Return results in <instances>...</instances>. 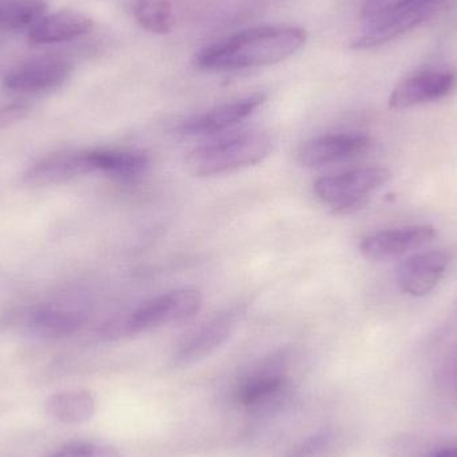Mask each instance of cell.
Returning a JSON list of instances; mask_svg holds the SVG:
<instances>
[{"instance_id":"obj_1","label":"cell","mask_w":457,"mask_h":457,"mask_svg":"<svg viewBox=\"0 0 457 457\" xmlns=\"http://www.w3.org/2000/svg\"><path fill=\"white\" fill-rule=\"evenodd\" d=\"M306 37L305 29L300 27H253L204 48L195 63L204 71L270 66L295 55L305 45Z\"/></svg>"},{"instance_id":"obj_2","label":"cell","mask_w":457,"mask_h":457,"mask_svg":"<svg viewBox=\"0 0 457 457\" xmlns=\"http://www.w3.org/2000/svg\"><path fill=\"white\" fill-rule=\"evenodd\" d=\"M203 306L195 289H177L150 298L126 316L110 320L101 328L102 337L120 340L163 325L179 324L193 319Z\"/></svg>"},{"instance_id":"obj_3","label":"cell","mask_w":457,"mask_h":457,"mask_svg":"<svg viewBox=\"0 0 457 457\" xmlns=\"http://www.w3.org/2000/svg\"><path fill=\"white\" fill-rule=\"evenodd\" d=\"M271 149L269 134L246 131L195 147L187 157V166L197 177L221 176L262 162Z\"/></svg>"},{"instance_id":"obj_4","label":"cell","mask_w":457,"mask_h":457,"mask_svg":"<svg viewBox=\"0 0 457 457\" xmlns=\"http://www.w3.org/2000/svg\"><path fill=\"white\" fill-rule=\"evenodd\" d=\"M392 174L386 168H362L314 182V193L335 213L345 214L362 208L370 195L386 184Z\"/></svg>"},{"instance_id":"obj_5","label":"cell","mask_w":457,"mask_h":457,"mask_svg":"<svg viewBox=\"0 0 457 457\" xmlns=\"http://www.w3.org/2000/svg\"><path fill=\"white\" fill-rule=\"evenodd\" d=\"M445 5L447 0H418L399 10L392 11L388 15L367 23L364 34L352 42V48L368 50L399 39L403 35L439 15L445 11Z\"/></svg>"},{"instance_id":"obj_6","label":"cell","mask_w":457,"mask_h":457,"mask_svg":"<svg viewBox=\"0 0 457 457\" xmlns=\"http://www.w3.org/2000/svg\"><path fill=\"white\" fill-rule=\"evenodd\" d=\"M290 386L292 383L284 359L273 357L238 384L236 400L241 407L252 412H270L285 402Z\"/></svg>"},{"instance_id":"obj_7","label":"cell","mask_w":457,"mask_h":457,"mask_svg":"<svg viewBox=\"0 0 457 457\" xmlns=\"http://www.w3.org/2000/svg\"><path fill=\"white\" fill-rule=\"evenodd\" d=\"M74 71V64L62 56H39L11 70L3 87L15 94H43L63 86Z\"/></svg>"},{"instance_id":"obj_8","label":"cell","mask_w":457,"mask_h":457,"mask_svg":"<svg viewBox=\"0 0 457 457\" xmlns=\"http://www.w3.org/2000/svg\"><path fill=\"white\" fill-rule=\"evenodd\" d=\"M7 324L21 328L37 337L61 340L75 335L85 325L86 314L58 305H37L11 312Z\"/></svg>"},{"instance_id":"obj_9","label":"cell","mask_w":457,"mask_h":457,"mask_svg":"<svg viewBox=\"0 0 457 457\" xmlns=\"http://www.w3.org/2000/svg\"><path fill=\"white\" fill-rule=\"evenodd\" d=\"M242 316H244V308L234 306L220 312L216 316L204 322L179 343V348L174 352V364L179 367L195 364L213 353L222 344L227 343Z\"/></svg>"},{"instance_id":"obj_10","label":"cell","mask_w":457,"mask_h":457,"mask_svg":"<svg viewBox=\"0 0 457 457\" xmlns=\"http://www.w3.org/2000/svg\"><path fill=\"white\" fill-rule=\"evenodd\" d=\"M457 86L456 74L439 70H424L403 78L389 96L394 110L411 109L450 96Z\"/></svg>"},{"instance_id":"obj_11","label":"cell","mask_w":457,"mask_h":457,"mask_svg":"<svg viewBox=\"0 0 457 457\" xmlns=\"http://www.w3.org/2000/svg\"><path fill=\"white\" fill-rule=\"evenodd\" d=\"M94 173L90 150H64L35 161L21 177L29 187H54Z\"/></svg>"},{"instance_id":"obj_12","label":"cell","mask_w":457,"mask_h":457,"mask_svg":"<svg viewBox=\"0 0 457 457\" xmlns=\"http://www.w3.org/2000/svg\"><path fill=\"white\" fill-rule=\"evenodd\" d=\"M435 236L436 231L431 225H415L378 231L365 237L360 242V253L367 260L386 262L426 246Z\"/></svg>"},{"instance_id":"obj_13","label":"cell","mask_w":457,"mask_h":457,"mask_svg":"<svg viewBox=\"0 0 457 457\" xmlns=\"http://www.w3.org/2000/svg\"><path fill=\"white\" fill-rule=\"evenodd\" d=\"M265 102V93L252 94L214 107L209 112L192 115L179 123L177 131L184 136H211L221 133L254 114Z\"/></svg>"},{"instance_id":"obj_14","label":"cell","mask_w":457,"mask_h":457,"mask_svg":"<svg viewBox=\"0 0 457 457\" xmlns=\"http://www.w3.org/2000/svg\"><path fill=\"white\" fill-rule=\"evenodd\" d=\"M370 137L357 133L328 134L305 142L297 153V160L305 168H321L356 157L370 149Z\"/></svg>"},{"instance_id":"obj_15","label":"cell","mask_w":457,"mask_h":457,"mask_svg":"<svg viewBox=\"0 0 457 457\" xmlns=\"http://www.w3.org/2000/svg\"><path fill=\"white\" fill-rule=\"evenodd\" d=\"M450 265V255L440 250L416 253L400 263L397 285L405 295L423 297L439 284Z\"/></svg>"},{"instance_id":"obj_16","label":"cell","mask_w":457,"mask_h":457,"mask_svg":"<svg viewBox=\"0 0 457 457\" xmlns=\"http://www.w3.org/2000/svg\"><path fill=\"white\" fill-rule=\"evenodd\" d=\"M93 27V19L82 11H56L29 29V40L35 46L58 45L88 34Z\"/></svg>"},{"instance_id":"obj_17","label":"cell","mask_w":457,"mask_h":457,"mask_svg":"<svg viewBox=\"0 0 457 457\" xmlns=\"http://www.w3.org/2000/svg\"><path fill=\"white\" fill-rule=\"evenodd\" d=\"M94 173L106 174L118 179H133L149 169L150 158L146 153L133 150H90Z\"/></svg>"},{"instance_id":"obj_18","label":"cell","mask_w":457,"mask_h":457,"mask_svg":"<svg viewBox=\"0 0 457 457\" xmlns=\"http://www.w3.org/2000/svg\"><path fill=\"white\" fill-rule=\"evenodd\" d=\"M46 412L64 424H83L96 412V397L86 389H67L51 395L46 402Z\"/></svg>"},{"instance_id":"obj_19","label":"cell","mask_w":457,"mask_h":457,"mask_svg":"<svg viewBox=\"0 0 457 457\" xmlns=\"http://www.w3.org/2000/svg\"><path fill=\"white\" fill-rule=\"evenodd\" d=\"M45 0H0V32L31 29L47 13Z\"/></svg>"},{"instance_id":"obj_20","label":"cell","mask_w":457,"mask_h":457,"mask_svg":"<svg viewBox=\"0 0 457 457\" xmlns=\"http://www.w3.org/2000/svg\"><path fill=\"white\" fill-rule=\"evenodd\" d=\"M134 16L139 26L152 34H168L173 29L174 10L171 0H137Z\"/></svg>"},{"instance_id":"obj_21","label":"cell","mask_w":457,"mask_h":457,"mask_svg":"<svg viewBox=\"0 0 457 457\" xmlns=\"http://www.w3.org/2000/svg\"><path fill=\"white\" fill-rule=\"evenodd\" d=\"M335 447V436L330 432H319L301 442L287 457H329Z\"/></svg>"},{"instance_id":"obj_22","label":"cell","mask_w":457,"mask_h":457,"mask_svg":"<svg viewBox=\"0 0 457 457\" xmlns=\"http://www.w3.org/2000/svg\"><path fill=\"white\" fill-rule=\"evenodd\" d=\"M51 457H122L117 448L96 443L67 445Z\"/></svg>"},{"instance_id":"obj_23","label":"cell","mask_w":457,"mask_h":457,"mask_svg":"<svg viewBox=\"0 0 457 457\" xmlns=\"http://www.w3.org/2000/svg\"><path fill=\"white\" fill-rule=\"evenodd\" d=\"M415 2L418 0H367L362 8V18L367 23H370V21L388 15L392 11L399 10V8Z\"/></svg>"},{"instance_id":"obj_24","label":"cell","mask_w":457,"mask_h":457,"mask_svg":"<svg viewBox=\"0 0 457 457\" xmlns=\"http://www.w3.org/2000/svg\"><path fill=\"white\" fill-rule=\"evenodd\" d=\"M31 112V107L27 104H8L0 106V130L10 128L15 123L23 120Z\"/></svg>"},{"instance_id":"obj_25","label":"cell","mask_w":457,"mask_h":457,"mask_svg":"<svg viewBox=\"0 0 457 457\" xmlns=\"http://www.w3.org/2000/svg\"><path fill=\"white\" fill-rule=\"evenodd\" d=\"M429 457H457V447L445 448V450L437 451Z\"/></svg>"}]
</instances>
